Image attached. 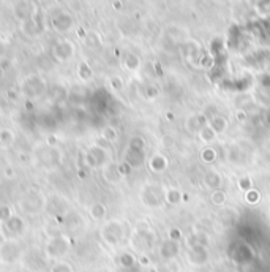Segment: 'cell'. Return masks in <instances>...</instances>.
I'll return each instance as SVG.
<instances>
[{
  "mask_svg": "<svg viewBox=\"0 0 270 272\" xmlns=\"http://www.w3.org/2000/svg\"><path fill=\"white\" fill-rule=\"evenodd\" d=\"M44 212H48L52 217L63 218L68 214V201H66L63 196H59V195L46 196V201H44Z\"/></svg>",
  "mask_w": 270,
  "mask_h": 272,
  "instance_id": "52a82bcc",
  "label": "cell"
},
{
  "mask_svg": "<svg viewBox=\"0 0 270 272\" xmlns=\"http://www.w3.org/2000/svg\"><path fill=\"white\" fill-rule=\"evenodd\" d=\"M90 215H92L95 220H101L104 217V207L101 204H93V206L90 207Z\"/></svg>",
  "mask_w": 270,
  "mask_h": 272,
  "instance_id": "4fadbf2b",
  "label": "cell"
},
{
  "mask_svg": "<svg viewBox=\"0 0 270 272\" xmlns=\"http://www.w3.org/2000/svg\"><path fill=\"white\" fill-rule=\"evenodd\" d=\"M0 236H2V225H0Z\"/></svg>",
  "mask_w": 270,
  "mask_h": 272,
  "instance_id": "9a60e30c",
  "label": "cell"
},
{
  "mask_svg": "<svg viewBox=\"0 0 270 272\" xmlns=\"http://www.w3.org/2000/svg\"><path fill=\"white\" fill-rule=\"evenodd\" d=\"M52 24H54L56 30H59V32H66V30L70 29L71 26V21L68 19V14H60V16L54 18V21H52Z\"/></svg>",
  "mask_w": 270,
  "mask_h": 272,
  "instance_id": "30bf717a",
  "label": "cell"
},
{
  "mask_svg": "<svg viewBox=\"0 0 270 272\" xmlns=\"http://www.w3.org/2000/svg\"><path fill=\"white\" fill-rule=\"evenodd\" d=\"M73 54H74V46L68 40L60 41L54 48V56L59 62H68V59H71Z\"/></svg>",
  "mask_w": 270,
  "mask_h": 272,
  "instance_id": "ba28073f",
  "label": "cell"
},
{
  "mask_svg": "<svg viewBox=\"0 0 270 272\" xmlns=\"http://www.w3.org/2000/svg\"><path fill=\"white\" fill-rule=\"evenodd\" d=\"M33 158L38 162V165L43 166V168L54 170L62 163V152H60V149L57 146H52L46 142V144H40L35 147Z\"/></svg>",
  "mask_w": 270,
  "mask_h": 272,
  "instance_id": "7a4b0ae2",
  "label": "cell"
},
{
  "mask_svg": "<svg viewBox=\"0 0 270 272\" xmlns=\"http://www.w3.org/2000/svg\"><path fill=\"white\" fill-rule=\"evenodd\" d=\"M21 92L24 97L33 100V98H38L46 92V82H44V79L38 76V74H32V76H29L24 82H22Z\"/></svg>",
  "mask_w": 270,
  "mask_h": 272,
  "instance_id": "5b68a950",
  "label": "cell"
},
{
  "mask_svg": "<svg viewBox=\"0 0 270 272\" xmlns=\"http://www.w3.org/2000/svg\"><path fill=\"white\" fill-rule=\"evenodd\" d=\"M13 215H14V210L10 204H0V225L5 223L6 220H10Z\"/></svg>",
  "mask_w": 270,
  "mask_h": 272,
  "instance_id": "7c38bea8",
  "label": "cell"
},
{
  "mask_svg": "<svg viewBox=\"0 0 270 272\" xmlns=\"http://www.w3.org/2000/svg\"><path fill=\"white\" fill-rule=\"evenodd\" d=\"M24 255V245L21 239H3L0 242V264L10 266L19 261Z\"/></svg>",
  "mask_w": 270,
  "mask_h": 272,
  "instance_id": "3957f363",
  "label": "cell"
},
{
  "mask_svg": "<svg viewBox=\"0 0 270 272\" xmlns=\"http://www.w3.org/2000/svg\"><path fill=\"white\" fill-rule=\"evenodd\" d=\"M44 201H46V196L32 192V193H27L26 196H22L18 203V206L21 209V212L29 215H36L40 212H44Z\"/></svg>",
  "mask_w": 270,
  "mask_h": 272,
  "instance_id": "277c9868",
  "label": "cell"
},
{
  "mask_svg": "<svg viewBox=\"0 0 270 272\" xmlns=\"http://www.w3.org/2000/svg\"><path fill=\"white\" fill-rule=\"evenodd\" d=\"M13 176H14V170H13V168H6V170H5V177L10 179V177H13Z\"/></svg>",
  "mask_w": 270,
  "mask_h": 272,
  "instance_id": "5bb4252c",
  "label": "cell"
},
{
  "mask_svg": "<svg viewBox=\"0 0 270 272\" xmlns=\"http://www.w3.org/2000/svg\"><path fill=\"white\" fill-rule=\"evenodd\" d=\"M70 248H71L70 238L66 236V234L57 233V234L49 236V239L46 240V244H44V255H46V258L49 260L59 261V260H62L63 256L68 255Z\"/></svg>",
  "mask_w": 270,
  "mask_h": 272,
  "instance_id": "6da1fadb",
  "label": "cell"
},
{
  "mask_svg": "<svg viewBox=\"0 0 270 272\" xmlns=\"http://www.w3.org/2000/svg\"><path fill=\"white\" fill-rule=\"evenodd\" d=\"M16 142V133L11 128H0V149H10Z\"/></svg>",
  "mask_w": 270,
  "mask_h": 272,
  "instance_id": "9c48e42d",
  "label": "cell"
},
{
  "mask_svg": "<svg viewBox=\"0 0 270 272\" xmlns=\"http://www.w3.org/2000/svg\"><path fill=\"white\" fill-rule=\"evenodd\" d=\"M49 272H74L73 266L65 260H59L52 263V266L49 268Z\"/></svg>",
  "mask_w": 270,
  "mask_h": 272,
  "instance_id": "8fae6325",
  "label": "cell"
},
{
  "mask_svg": "<svg viewBox=\"0 0 270 272\" xmlns=\"http://www.w3.org/2000/svg\"><path fill=\"white\" fill-rule=\"evenodd\" d=\"M26 220L21 215L14 214L10 220L2 223V238L3 239H21L26 233Z\"/></svg>",
  "mask_w": 270,
  "mask_h": 272,
  "instance_id": "8992f818",
  "label": "cell"
}]
</instances>
